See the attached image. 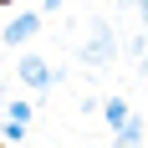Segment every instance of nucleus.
<instances>
[{"label":"nucleus","instance_id":"obj_9","mask_svg":"<svg viewBox=\"0 0 148 148\" xmlns=\"http://www.w3.org/2000/svg\"><path fill=\"white\" fill-rule=\"evenodd\" d=\"M118 5H133V10H138V0H118Z\"/></svg>","mask_w":148,"mask_h":148},{"label":"nucleus","instance_id":"obj_7","mask_svg":"<svg viewBox=\"0 0 148 148\" xmlns=\"http://www.w3.org/2000/svg\"><path fill=\"white\" fill-rule=\"evenodd\" d=\"M138 21H143V36H148V0H138Z\"/></svg>","mask_w":148,"mask_h":148},{"label":"nucleus","instance_id":"obj_8","mask_svg":"<svg viewBox=\"0 0 148 148\" xmlns=\"http://www.w3.org/2000/svg\"><path fill=\"white\" fill-rule=\"evenodd\" d=\"M61 5H66V0H41V10H61Z\"/></svg>","mask_w":148,"mask_h":148},{"label":"nucleus","instance_id":"obj_4","mask_svg":"<svg viewBox=\"0 0 148 148\" xmlns=\"http://www.w3.org/2000/svg\"><path fill=\"white\" fill-rule=\"evenodd\" d=\"M26 133H31V102H10V112H5V138L21 143Z\"/></svg>","mask_w":148,"mask_h":148},{"label":"nucleus","instance_id":"obj_6","mask_svg":"<svg viewBox=\"0 0 148 148\" xmlns=\"http://www.w3.org/2000/svg\"><path fill=\"white\" fill-rule=\"evenodd\" d=\"M102 118L112 123V128H123V123L133 118V112H128V102H123V97H107V102H102Z\"/></svg>","mask_w":148,"mask_h":148},{"label":"nucleus","instance_id":"obj_5","mask_svg":"<svg viewBox=\"0 0 148 148\" xmlns=\"http://www.w3.org/2000/svg\"><path fill=\"white\" fill-rule=\"evenodd\" d=\"M112 148H143V123L128 118V123L118 128V143H112Z\"/></svg>","mask_w":148,"mask_h":148},{"label":"nucleus","instance_id":"obj_11","mask_svg":"<svg viewBox=\"0 0 148 148\" xmlns=\"http://www.w3.org/2000/svg\"><path fill=\"white\" fill-rule=\"evenodd\" d=\"M0 5H10V0H0Z\"/></svg>","mask_w":148,"mask_h":148},{"label":"nucleus","instance_id":"obj_2","mask_svg":"<svg viewBox=\"0 0 148 148\" xmlns=\"http://www.w3.org/2000/svg\"><path fill=\"white\" fill-rule=\"evenodd\" d=\"M15 77H21L31 92H46L51 82H61V72H51L46 56H21V61H15Z\"/></svg>","mask_w":148,"mask_h":148},{"label":"nucleus","instance_id":"obj_1","mask_svg":"<svg viewBox=\"0 0 148 148\" xmlns=\"http://www.w3.org/2000/svg\"><path fill=\"white\" fill-rule=\"evenodd\" d=\"M112 56H118L112 26H107L102 15H92V26H87V41H82V61H87V66H107Z\"/></svg>","mask_w":148,"mask_h":148},{"label":"nucleus","instance_id":"obj_3","mask_svg":"<svg viewBox=\"0 0 148 148\" xmlns=\"http://www.w3.org/2000/svg\"><path fill=\"white\" fill-rule=\"evenodd\" d=\"M36 31H41V15H36V10H21L10 26L0 31V41H5V46H26V41H36Z\"/></svg>","mask_w":148,"mask_h":148},{"label":"nucleus","instance_id":"obj_10","mask_svg":"<svg viewBox=\"0 0 148 148\" xmlns=\"http://www.w3.org/2000/svg\"><path fill=\"white\" fill-rule=\"evenodd\" d=\"M138 66H143V77H148V56H143V61H138Z\"/></svg>","mask_w":148,"mask_h":148}]
</instances>
